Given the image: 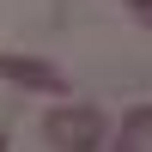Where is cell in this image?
<instances>
[{"instance_id":"obj_5","label":"cell","mask_w":152,"mask_h":152,"mask_svg":"<svg viewBox=\"0 0 152 152\" xmlns=\"http://www.w3.org/2000/svg\"><path fill=\"white\" fill-rule=\"evenodd\" d=\"M6 146H12V140H6V134H0V152H6Z\"/></svg>"},{"instance_id":"obj_1","label":"cell","mask_w":152,"mask_h":152,"mask_svg":"<svg viewBox=\"0 0 152 152\" xmlns=\"http://www.w3.org/2000/svg\"><path fill=\"white\" fill-rule=\"evenodd\" d=\"M104 134H110V122H104L97 104H55L43 116V140L55 152H97Z\"/></svg>"},{"instance_id":"obj_4","label":"cell","mask_w":152,"mask_h":152,"mask_svg":"<svg viewBox=\"0 0 152 152\" xmlns=\"http://www.w3.org/2000/svg\"><path fill=\"white\" fill-rule=\"evenodd\" d=\"M128 12H134L140 24H152V0H128Z\"/></svg>"},{"instance_id":"obj_3","label":"cell","mask_w":152,"mask_h":152,"mask_svg":"<svg viewBox=\"0 0 152 152\" xmlns=\"http://www.w3.org/2000/svg\"><path fill=\"white\" fill-rule=\"evenodd\" d=\"M110 152H152V104H140V110H128V116H122L116 146H110Z\"/></svg>"},{"instance_id":"obj_2","label":"cell","mask_w":152,"mask_h":152,"mask_svg":"<svg viewBox=\"0 0 152 152\" xmlns=\"http://www.w3.org/2000/svg\"><path fill=\"white\" fill-rule=\"evenodd\" d=\"M0 79L24 85V91H55V97H67V73H61L55 61H37V55H0Z\"/></svg>"}]
</instances>
